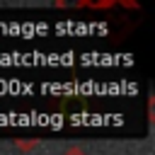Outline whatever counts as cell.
Segmentation results:
<instances>
[{
  "label": "cell",
  "instance_id": "6da1fadb",
  "mask_svg": "<svg viewBox=\"0 0 155 155\" xmlns=\"http://www.w3.org/2000/svg\"><path fill=\"white\" fill-rule=\"evenodd\" d=\"M63 155H85V150H80V148H70V150H65Z\"/></svg>",
  "mask_w": 155,
  "mask_h": 155
}]
</instances>
